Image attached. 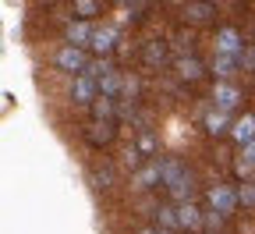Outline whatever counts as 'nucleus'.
I'll list each match as a JSON object with an SVG mask.
<instances>
[{
  "label": "nucleus",
  "instance_id": "ddd939ff",
  "mask_svg": "<svg viewBox=\"0 0 255 234\" xmlns=\"http://www.w3.org/2000/svg\"><path fill=\"white\" fill-rule=\"evenodd\" d=\"M177 220H181L184 227H199V224H202V217H199V210H195V206H191V203H184V206L177 210Z\"/></svg>",
  "mask_w": 255,
  "mask_h": 234
},
{
  "label": "nucleus",
  "instance_id": "0eeeda50",
  "mask_svg": "<svg viewBox=\"0 0 255 234\" xmlns=\"http://www.w3.org/2000/svg\"><path fill=\"white\" fill-rule=\"evenodd\" d=\"M231 131H234V139H238L241 146H252V142H255V117H248V114H245L241 121H234V128H231Z\"/></svg>",
  "mask_w": 255,
  "mask_h": 234
},
{
  "label": "nucleus",
  "instance_id": "f3484780",
  "mask_svg": "<svg viewBox=\"0 0 255 234\" xmlns=\"http://www.w3.org/2000/svg\"><path fill=\"white\" fill-rule=\"evenodd\" d=\"M110 131H114L110 124H92V128H89V139H92V142H107Z\"/></svg>",
  "mask_w": 255,
  "mask_h": 234
},
{
  "label": "nucleus",
  "instance_id": "f257e3e1",
  "mask_svg": "<svg viewBox=\"0 0 255 234\" xmlns=\"http://www.w3.org/2000/svg\"><path fill=\"white\" fill-rule=\"evenodd\" d=\"M209 203H213V213H231V210H238V192L234 188H227V185H216L213 192H209Z\"/></svg>",
  "mask_w": 255,
  "mask_h": 234
},
{
  "label": "nucleus",
  "instance_id": "bb28decb",
  "mask_svg": "<svg viewBox=\"0 0 255 234\" xmlns=\"http://www.w3.org/2000/svg\"><path fill=\"white\" fill-rule=\"evenodd\" d=\"M142 234H156V231H142Z\"/></svg>",
  "mask_w": 255,
  "mask_h": 234
},
{
  "label": "nucleus",
  "instance_id": "423d86ee",
  "mask_svg": "<svg viewBox=\"0 0 255 234\" xmlns=\"http://www.w3.org/2000/svg\"><path fill=\"white\" fill-rule=\"evenodd\" d=\"M159 171H163V185L167 188H174V185H181L188 178V171H184L181 160H163V163H159Z\"/></svg>",
  "mask_w": 255,
  "mask_h": 234
},
{
  "label": "nucleus",
  "instance_id": "39448f33",
  "mask_svg": "<svg viewBox=\"0 0 255 234\" xmlns=\"http://www.w3.org/2000/svg\"><path fill=\"white\" fill-rule=\"evenodd\" d=\"M57 68H64V71H82V68H85V53H82L78 46H64V50L57 53Z\"/></svg>",
  "mask_w": 255,
  "mask_h": 234
},
{
  "label": "nucleus",
  "instance_id": "f8f14e48",
  "mask_svg": "<svg viewBox=\"0 0 255 234\" xmlns=\"http://www.w3.org/2000/svg\"><path fill=\"white\" fill-rule=\"evenodd\" d=\"M206 128L213 131V135L227 131V110H209V117H206Z\"/></svg>",
  "mask_w": 255,
  "mask_h": 234
},
{
  "label": "nucleus",
  "instance_id": "a211bd4d",
  "mask_svg": "<svg viewBox=\"0 0 255 234\" xmlns=\"http://www.w3.org/2000/svg\"><path fill=\"white\" fill-rule=\"evenodd\" d=\"M252 167H255V142H252V146H245V156H241V174H248Z\"/></svg>",
  "mask_w": 255,
  "mask_h": 234
},
{
  "label": "nucleus",
  "instance_id": "6ab92c4d",
  "mask_svg": "<svg viewBox=\"0 0 255 234\" xmlns=\"http://www.w3.org/2000/svg\"><path fill=\"white\" fill-rule=\"evenodd\" d=\"M75 11H78L82 18H89V14H96V11H100V4H96V0H78V4H75Z\"/></svg>",
  "mask_w": 255,
  "mask_h": 234
},
{
  "label": "nucleus",
  "instance_id": "aec40b11",
  "mask_svg": "<svg viewBox=\"0 0 255 234\" xmlns=\"http://www.w3.org/2000/svg\"><path fill=\"white\" fill-rule=\"evenodd\" d=\"M170 195H174V199H191V178H184L181 185H174Z\"/></svg>",
  "mask_w": 255,
  "mask_h": 234
},
{
  "label": "nucleus",
  "instance_id": "9b49d317",
  "mask_svg": "<svg viewBox=\"0 0 255 234\" xmlns=\"http://www.w3.org/2000/svg\"><path fill=\"white\" fill-rule=\"evenodd\" d=\"M68 39H71V46H82V43H92V32H89V25L75 21V25L68 28Z\"/></svg>",
  "mask_w": 255,
  "mask_h": 234
},
{
  "label": "nucleus",
  "instance_id": "1a4fd4ad",
  "mask_svg": "<svg viewBox=\"0 0 255 234\" xmlns=\"http://www.w3.org/2000/svg\"><path fill=\"white\" fill-rule=\"evenodd\" d=\"M114 39H117L114 28H96V32H92V50H96V53H107V50L114 46Z\"/></svg>",
  "mask_w": 255,
  "mask_h": 234
},
{
  "label": "nucleus",
  "instance_id": "dca6fc26",
  "mask_svg": "<svg viewBox=\"0 0 255 234\" xmlns=\"http://www.w3.org/2000/svg\"><path fill=\"white\" fill-rule=\"evenodd\" d=\"M156 181H163V171H159V163L145 167V171L138 174V185H156Z\"/></svg>",
  "mask_w": 255,
  "mask_h": 234
},
{
  "label": "nucleus",
  "instance_id": "4be33fe9",
  "mask_svg": "<svg viewBox=\"0 0 255 234\" xmlns=\"http://www.w3.org/2000/svg\"><path fill=\"white\" fill-rule=\"evenodd\" d=\"M238 203H245V206H252V203H255V188H252V185L238 188Z\"/></svg>",
  "mask_w": 255,
  "mask_h": 234
},
{
  "label": "nucleus",
  "instance_id": "2eb2a0df",
  "mask_svg": "<svg viewBox=\"0 0 255 234\" xmlns=\"http://www.w3.org/2000/svg\"><path fill=\"white\" fill-rule=\"evenodd\" d=\"M177 71H181L184 78H195L202 68H199V60H195V57H181V60H177Z\"/></svg>",
  "mask_w": 255,
  "mask_h": 234
},
{
  "label": "nucleus",
  "instance_id": "412c9836",
  "mask_svg": "<svg viewBox=\"0 0 255 234\" xmlns=\"http://www.w3.org/2000/svg\"><path fill=\"white\" fill-rule=\"evenodd\" d=\"M110 181H114V171H110V167L103 163V167H100V171H96V185H103V188H107Z\"/></svg>",
  "mask_w": 255,
  "mask_h": 234
},
{
  "label": "nucleus",
  "instance_id": "393cba45",
  "mask_svg": "<svg viewBox=\"0 0 255 234\" xmlns=\"http://www.w3.org/2000/svg\"><path fill=\"white\" fill-rule=\"evenodd\" d=\"M241 68H255V50H241Z\"/></svg>",
  "mask_w": 255,
  "mask_h": 234
},
{
  "label": "nucleus",
  "instance_id": "7ed1b4c3",
  "mask_svg": "<svg viewBox=\"0 0 255 234\" xmlns=\"http://www.w3.org/2000/svg\"><path fill=\"white\" fill-rule=\"evenodd\" d=\"M241 36L234 28H220L216 32V53H227V57H241Z\"/></svg>",
  "mask_w": 255,
  "mask_h": 234
},
{
  "label": "nucleus",
  "instance_id": "b1692460",
  "mask_svg": "<svg viewBox=\"0 0 255 234\" xmlns=\"http://www.w3.org/2000/svg\"><path fill=\"white\" fill-rule=\"evenodd\" d=\"M145 60H149V64H156V60H163V46H156V43H152V46L145 50Z\"/></svg>",
  "mask_w": 255,
  "mask_h": 234
},
{
  "label": "nucleus",
  "instance_id": "4468645a",
  "mask_svg": "<svg viewBox=\"0 0 255 234\" xmlns=\"http://www.w3.org/2000/svg\"><path fill=\"white\" fill-rule=\"evenodd\" d=\"M92 110H96V121H110V114H114V103H110V96H100L92 103Z\"/></svg>",
  "mask_w": 255,
  "mask_h": 234
},
{
  "label": "nucleus",
  "instance_id": "a878e982",
  "mask_svg": "<svg viewBox=\"0 0 255 234\" xmlns=\"http://www.w3.org/2000/svg\"><path fill=\"white\" fill-rule=\"evenodd\" d=\"M135 89H138V78L124 75V96H135Z\"/></svg>",
  "mask_w": 255,
  "mask_h": 234
},
{
  "label": "nucleus",
  "instance_id": "5701e85b",
  "mask_svg": "<svg viewBox=\"0 0 255 234\" xmlns=\"http://www.w3.org/2000/svg\"><path fill=\"white\" fill-rule=\"evenodd\" d=\"M188 18H195V21L209 18V4H195V7H188Z\"/></svg>",
  "mask_w": 255,
  "mask_h": 234
},
{
  "label": "nucleus",
  "instance_id": "9d476101",
  "mask_svg": "<svg viewBox=\"0 0 255 234\" xmlns=\"http://www.w3.org/2000/svg\"><path fill=\"white\" fill-rule=\"evenodd\" d=\"M121 85H124V78H121L117 71H107V75L100 78V96H117Z\"/></svg>",
  "mask_w": 255,
  "mask_h": 234
},
{
  "label": "nucleus",
  "instance_id": "20e7f679",
  "mask_svg": "<svg viewBox=\"0 0 255 234\" xmlns=\"http://www.w3.org/2000/svg\"><path fill=\"white\" fill-rule=\"evenodd\" d=\"M213 99H216V110H231V107L241 103V92H238L231 82H220V85L213 89Z\"/></svg>",
  "mask_w": 255,
  "mask_h": 234
},
{
  "label": "nucleus",
  "instance_id": "f03ea898",
  "mask_svg": "<svg viewBox=\"0 0 255 234\" xmlns=\"http://www.w3.org/2000/svg\"><path fill=\"white\" fill-rule=\"evenodd\" d=\"M100 92V82H96L92 75H78L75 78V85H71V96H75V103H96V96Z\"/></svg>",
  "mask_w": 255,
  "mask_h": 234
},
{
  "label": "nucleus",
  "instance_id": "6e6552de",
  "mask_svg": "<svg viewBox=\"0 0 255 234\" xmlns=\"http://www.w3.org/2000/svg\"><path fill=\"white\" fill-rule=\"evenodd\" d=\"M238 68H241L238 57H227V53H216V60H213V71H216L220 78H231Z\"/></svg>",
  "mask_w": 255,
  "mask_h": 234
}]
</instances>
